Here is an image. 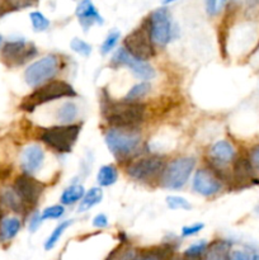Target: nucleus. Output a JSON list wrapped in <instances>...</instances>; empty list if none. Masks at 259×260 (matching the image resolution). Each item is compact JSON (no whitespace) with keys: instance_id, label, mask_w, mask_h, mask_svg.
I'll return each mask as SVG.
<instances>
[{"instance_id":"1","label":"nucleus","mask_w":259,"mask_h":260,"mask_svg":"<svg viewBox=\"0 0 259 260\" xmlns=\"http://www.w3.org/2000/svg\"><path fill=\"white\" fill-rule=\"evenodd\" d=\"M102 112L109 124L116 128H134L142 123L146 113L145 104L136 101H102Z\"/></svg>"},{"instance_id":"2","label":"nucleus","mask_w":259,"mask_h":260,"mask_svg":"<svg viewBox=\"0 0 259 260\" xmlns=\"http://www.w3.org/2000/svg\"><path fill=\"white\" fill-rule=\"evenodd\" d=\"M73 96H76V91L70 84L62 80H51L38 86L33 93L25 96L20 104V109L25 112H33L37 107L48 102L61 98H73Z\"/></svg>"},{"instance_id":"3","label":"nucleus","mask_w":259,"mask_h":260,"mask_svg":"<svg viewBox=\"0 0 259 260\" xmlns=\"http://www.w3.org/2000/svg\"><path fill=\"white\" fill-rule=\"evenodd\" d=\"M80 134L79 124H60V126L42 128L38 132V139L50 149L65 154L70 152Z\"/></svg>"},{"instance_id":"4","label":"nucleus","mask_w":259,"mask_h":260,"mask_svg":"<svg viewBox=\"0 0 259 260\" xmlns=\"http://www.w3.org/2000/svg\"><path fill=\"white\" fill-rule=\"evenodd\" d=\"M195 167L196 160L193 157H178L165 167L160 177V183L167 189H180L188 182L190 174L195 170Z\"/></svg>"},{"instance_id":"5","label":"nucleus","mask_w":259,"mask_h":260,"mask_svg":"<svg viewBox=\"0 0 259 260\" xmlns=\"http://www.w3.org/2000/svg\"><path fill=\"white\" fill-rule=\"evenodd\" d=\"M60 70V58L56 55H47L30 63L24 71V80L30 88H38L48 83Z\"/></svg>"},{"instance_id":"6","label":"nucleus","mask_w":259,"mask_h":260,"mask_svg":"<svg viewBox=\"0 0 259 260\" xmlns=\"http://www.w3.org/2000/svg\"><path fill=\"white\" fill-rule=\"evenodd\" d=\"M123 45L127 52L139 60L146 61L154 57L155 47L151 40V35H150L147 19L124 38Z\"/></svg>"},{"instance_id":"7","label":"nucleus","mask_w":259,"mask_h":260,"mask_svg":"<svg viewBox=\"0 0 259 260\" xmlns=\"http://www.w3.org/2000/svg\"><path fill=\"white\" fill-rule=\"evenodd\" d=\"M107 147L116 157L130 156L132 152L137 150L141 142V137L139 134L124 128H112L109 129L104 137Z\"/></svg>"},{"instance_id":"8","label":"nucleus","mask_w":259,"mask_h":260,"mask_svg":"<svg viewBox=\"0 0 259 260\" xmlns=\"http://www.w3.org/2000/svg\"><path fill=\"white\" fill-rule=\"evenodd\" d=\"M37 55V48L33 43L24 40L8 41L2 47V60L9 68L20 66Z\"/></svg>"},{"instance_id":"9","label":"nucleus","mask_w":259,"mask_h":260,"mask_svg":"<svg viewBox=\"0 0 259 260\" xmlns=\"http://www.w3.org/2000/svg\"><path fill=\"white\" fill-rule=\"evenodd\" d=\"M164 169L165 164L159 156H150L131 162L127 168V174L137 182H151L161 177Z\"/></svg>"},{"instance_id":"10","label":"nucleus","mask_w":259,"mask_h":260,"mask_svg":"<svg viewBox=\"0 0 259 260\" xmlns=\"http://www.w3.org/2000/svg\"><path fill=\"white\" fill-rule=\"evenodd\" d=\"M147 23H149L152 42L160 46H165L170 42L173 29L172 20H170V15L167 8H159V9L154 10L151 15L147 18Z\"/></svg>"},{"instance_id":"11","label":"nucleus","mask_w":259,"mask_h":260,"mask_svg":"<svg viewBox=\"0 0 259 260\" xmlns=\"http://www.w3.org/2000/svg\"><path fill=\"white\" fill-rule=\"evenodd\" d=\"M45 187L46 185L43 183L35 179L32 175L22 174L14 180L13 190L25 207H32V206L37 205L38 200L45 190Z\"/></svg>"},{"instance_id":"12","label":"nucleus","mask_w":259,"mask_h":260,"mask_svg":"<svg viewBox=\"0 0 259 260\" xmlns=\"http://www.w3.org/2000/svg\"><path fill=\"white\" fill-rule=\"evenodd\" d=\"M112 65L127 66L137 79H141L144 81L151 80V79L155 78L154 68L151 65H149L146 61L139 60V58L130 55L124 47L118 48L116 51V53L112 57Z\"/></svg>"},{"instance_id":"13","label":"nucleus","mask_w":259,"mask_h":260,"mask_svg":"<svg viewBox=\"0 0 259 260\" xmlns=\"http://www.w3.org/2000/svg\"><path fill=\"white\" fill-rule=\"evenodd\" d=\"M193 190L203 197H212L222 189V182L215 173L208 169H200L196 172L192 182Z\"/></svg>"},{"instance_id":"14","label":"nucleus","mask_w":259,"mask_h":260,"mask_svg":"<svg viewBox=\"0 0 259 260\" xmlns=\"http://www.w3.org/2000/svg\"><path fill=\"white\" fill-rule=\"evenodd\" d=\"M43 162H45V151L40 145L32 144L24 147L20 156V164L24 174L32 175L38 173Z\"/></svg>"},{"instance_id":"15","label":"nucleus","mask_w":259,"mask_h":260,"mask_svg":"<svg viewBox=\"0 0 259 260\" xmlns=\"http://www.w3.org/2000/svg\"><path fill=\"white\" fill-rule=\"evenodd\" d=\"M75 14L84 30H88L94 24H103L104 23L103 17L94 7L91 0H81L76 7Z\"/></svg>"},{"instance_id":"16","label":"nucleus","mask_w":259,"mask_h":260,"mask_svg":"<svg viewBox=\"0 0 259 260\" xmlns=\"http://www.w3.org/2000/svg\"><path fill=\"white\" fill-rule=\"evenodd\" d=\"M235 156V147L233 146V144L226 141V140H220V141L215 142L210 149L211 161L217 168L225 167L229 162L234 161Z\"/></svg>"},{"instance_id":"17","label":"nucleus","mask_w":259,"mask_h":260,"mask_svg":"<svg viewBox=\"0 0 259 260\" xmlns=\"http://www.w3.org/2000/svg\"><path fill=\"white\" fill-rule=\"evenodd\" d=\"M233 172L235 180L239 183L244 182H254V174H255V169L251 165L249 156H239L234 159Z\"/></svg>"},{"instance_id":"18","label":"nucleus","mask_w":259,"mask_h":260,"mask_svg":"<svg viewBox=\"0 0 259 260\" xmlns=\"http://www.w3.org/2000/svg\"><path fill=\"white\" fill-rule=\"evenodd\" d=\"M231 243L226 240H216L207 246L205 251L206 260H230Z\"/></svg>"},{"instance_id":"19","label":"nucleus","mask_w":259,"mask_h":260,"mask_svg":"<svg viewBox=\"0 0 259 260\" xmlns=\"http://www.w3.org/2000/svg\"><path fill=\"white\" fill-rule=\"evenodd\" d=\"M20 220L17 217H4L0 221V239L3 241L12 240L20 230Z\"/></svg>"},{"instance_id":"20","label":"nucleus","mask_w":259,"mask_h":260,"mask_svg":"<svg viewBox=\"0 0 259 260\" xmlns=\"http://www.w3.org/2000/svg\"><path fill=\"white\" fill-rule=\"evenodd\" d=\"M79 113L78 106L73 101H66L60 106L56 113V118L62 124H71L76 119Z\"/></svg>"},{"instance_id":"21","label":"nucleus","mask_w":259,"mask_h":260,"mask_svg":"<svg viewBox=\"0 0 259 260\" xmlns=\"http://www.w3.org/2000/svg\"><path fill=\"white\" fill-rule=\"evenodd\" d=\"M102 200H103V190L98 187L90 188L88 192H85L83 200L79 203L78 211L81 213L85 212V211H89L90 208H93L94 206L101 203Z\"/></svg>"},{"instance_id":"22","label":"nucleus","mask_w":259,"mask_h":260,"mask_svg":"<svg viewBox=\"0 0 259 260\" xmlns=\"http://www.w3.org/2000/svg\"><path fill=\"white\" fill-rule=\"evenodd\" d=\"M84 194H85V189H84L83 185L73 184L63 190L60 201L63 206H73L75 203L80 202L83 200Z\"/></svg>"},{"instance_id":"23","label":"nucleus","mask_w":259,"mask_h":260,"mask_svg":"<svg viewBox=\"0 0 259 260\" xmlns=\"http://www.w3.org/2000/svg\"><path fill=\"white\" fill-rule=\"evenodd\" d=\"M118 179V170L114 165H103L96 174V182L101 187H111Z\"/></svg>"},{"instance_id":"24","label":"nucleus","mask_w":259,"mask_h":260,"mask_svg":"<svg viewBox=\"0 0 259 260\" xmlns=\"http://www.w3.org/2000/svg\"><path fill=\"white\" fill-rule=\"evenodd\" d=\"M73 221H62V222L58 223L57 226L55 228V230L51 233V235L48 236L47 240L45 241V250H52L53 248L56 246V244L58 243V240L61 239V236L63 235L66 230L71 226Z\"/></svg>"},{"instance_id":"25","label":"nucleus","mask_w":259,"mask_h":260,"mask_svg":"<svg viewBox=\"0 0 259 260\" xmlns=\"http://www.w3.org/2000/svg\"><path fill=\"white\" fill-rule=\"evenodd\" d=\"M2 200H3V203H4V205L7 206L9 210L14 211V212H17V213L23 212V211L27 208L24 205H23L22 201L19 200V197L15 194V192L13 190V188L12 189H7L3 192Z\"/></svg>"},{"instance_id":"26","label":"nucleus","mask_w":259,"mask_h":260,"mask_svg":"<svg viewBox=\"0 0 259 260\" xmlns=\"http://www.w3.org/2000/svg\"><path fill=\"white\" fill-rule=\"evenodd\" d=\"M150 90H151V85H150V83H147V81H140V83L135 84V85L127 91L124 99H126V101L137 102V99H141L144 98L145 95H147V94L150 93Z\"/></svg>"},{"instance_id":"27","label":"nucleus","mask_w":259,"mask_h":260,"mask_svg":"<svg viewBox=\"0 0 259 260\" xmlns=\"http://www.w3.org/2000/svg\"><path fill=\"white\" fill-rule=\"evenodd\" d=\"M30 23L36 32H45L50 27V20L45 17L41 12H32L29 14Z\"/></svg>"},{"instance_id":"28","label":"nucleus","mask_w":259,"mask_h":260,"mask_svg":"<svg viewBox=\"0 0 259 260\" xmlns=\"http://www.w3.org/2000/svg\"><path fill=\"white\" fill-rule=\"evenodd\" d=\"M119 37H121V33H119L118 30H111V32L108 33V36L106 37V40L103 41V43H102L101 52L103 53V55H107V53L111 52V51L116 47L117 43H118Z\"/></svg>"},{"instance_id":"29","label":"nucleus","mask_w":259,"mask_h":260,"mask_svg":"<svg viewBox=\"0 0 259 260\" xmlns=\"http://www.w3.org/2000/svg\"><path fill=\"white\" fill-rule=\"evenodd\" d=\"M167 205L170 210H184L188 211L192 208L190 203L188 202L185 198L180 197V196H168L167 197Z\"/></svg>"},{"instance_id":"30","label":"nucleus","mask_w":259,"mask_h":260,"mask_svg":"<svg viewBox=\"0 0 259 260\" xmlns=\"http://www.w3.org/2000/svg\"><path fill=\"white\" fill-rule=\"evenodd\" d=\"M65 213V208L61 205H53L46 208L42 213H41V220H57V218L62 217Z\"/></svg>"},{"instance_id":"31","label":"nucleus","mask_w":259,"mask_h":260,"mask_svg":"<svg viewBox=\"0 0 259 260\" xmlns=\"http://www.w3.org/2000/svg\"><path fill=\"white\" fill-rule=\"evenodd\" d=\"M70 47L74 52L85 56V57H88L91 53V46L84 40H80V38H73L70 42Z\"/></svg>"},{"instance_id":"32","label":"nucleus","mask_w":259,"mask_h":260,"mask_svg":"<svg viewBox=\"0 0 259 260\" xmlns=\"http://www.w3.org/2000/svg\"><path fill=\"white\" fill-rule=\"evenodd\" d=\"M206 249H207V244H206V241H203V240L197 241V243L192 244V245H190L189 248L184 251V255L187 256V258H190V259H197V258H200L202 254H205Z\"/></svg>"},{"instance_id":"33","label":"nucleus","mask_w":259,"mask_h":260,"mask_svg":"<svg viewBox=\"0 0 259 260\" xmlns=\"http://www.w3.org/2000/svg\"><path fill=\"white\" fill-rule=\"evenodd\" d=\"M228 0H206V12L210 17H216L222 12Z\"/></svg>"},{"instance_id":"34","label":"nucleus","mask_w":259,"mask_h":260,"mask_svg":"<svg viewBox=\"0 0 259 260\" xmlns=\"http://www.w3.org/2000/svg\"><path fill=\"white\" fill-rule=\"evenodd\" d=\"M5 4L13 10H18V9H23V8L30 7V5L35 4L37 0H4Z\"/></svg>"},{"instance_id":"35","label":"nucleus","mask_w":259,"mask_h":260,"mask_svg":"<svg viewBox=\"0 0 259 260\" xmlns=\"http://www.w3.org/2000/svg\"><path fill=\"white\" fill-rule=\"evenodd\" d=\"M203 228H205L203 223H193V225L184 226L182 229V236L183 238H189V236L197 235L198 233H201L203 230Z\"/></svg>"},{"instance_id":"36","label":"nucleus","mask_w":259,"mask_h":260,"mask_svg":"<svg viewBox=\"0 0 259 260\" xmlns=\"http://www.w3.org/2000/svg\"><path fill=\"white\" fill-rule=\"evenodd\" d=\"M249 160H250L254 169L259 170V144L251 147V150L249 151Z\"/></svg>"},{"instance_id":"37","label":"nucleus","mask_w":259,"mask_h":260,"mask_svg":"<svg viewBox=\"0 0 259 260\" xmlns=\"http://www.w3.org/2000/svg\"><path fill=\"white\" fill-rule=\"evenodd\" d=\"M93 226L96 229H104L108 226V218L104 213H99L93 218Z\"/></svg>"},{"instance_id":"38","label":"nucleus","mask_w":259,"mask_h":260,"mask_svg":"<svg viewBox=\"0 0 259 260\" xmlns=\"http://www.w3.org/2000/svg\"><path fill=\"white\" fill-rule=\"evenodd\" d=\"M230 260H254V256L243 250H235L230 254Z\"/></svg>"},{"instance_id":"39","label":"nucleus","mask_w":259,"mask_h":260,"mask_svg":"<svg viewBox=\"0 0 259 260\" xmlns=\"http://www.w3.org/2000/svg\"><path fill=\"white\" fill-rule=\"evenodd\" d=\"M41 222H42V220H41V213H35V215L32 216V218H30L29 223H28V229H29L30 233L37 231L38 228H40Z\"/></svg>"},{"instance_id":"40","label":"nucleus","mask_w":259,"mask_h":260,"mask_svg":"<svg viewBox=\"0 0 259 260\" xmlns=\"http://www.w3.org/2000/svg\"><path fill=\"white\" fill-rule=\"evenodd\" d=\"M139 260H159V258L154 254H146V255H142Z\"/></svg>"},{"instance_id":"41","label":"nucleus","mask_w":259,"mask_h":260,"mask_svg":"<svg viewBox=\"0 0 259 260\" xmlns=\"http://www.w3.org/2000/svg\"><path fill=\"white\" fill-rule=\"evenodd\" d=\"M177 2V0H161V4L163 5H168V4H172V3Z\"/></svg>"},{"instance_id":"42","label":"nucleus","mask_w":259,"mask_h":260,"mask_svg":"<svg viewBox=\"0 0 259 260\" xmlns=\"http://www.w3.org/2000/svg\"><path fill=\"white\" fill-rule=\"evenodd\" d=\"M254 260H259V255H254Z\"/></svg>"},{"instance_id":"43","label":"nucleus","mask_w":259,"mask_h":260,"mask_svg":"<svg viewBox=\"0 0 259 260\" xmlns=\"http://www.w3.org/2000/svg\"><path fill=\"white\" fill-rule=\"evenodd\" d=\"M2 42H3V37L0 36V46H2Z\"/></svg>"}]
</instances>
